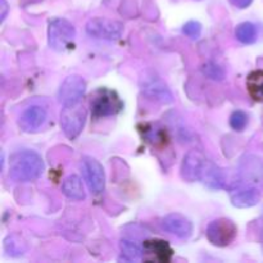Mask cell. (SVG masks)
Wrapping results in <instances>:
<instances>
[{"mask_svg":"<svg viewBox=\"0 0 263 263\" xmlns=\"http://www.w3.org/2000/svg\"><path fill=\"white\" fill-rule=\"evenodd\" d=\"M44 172V161L33 151L15 152L10 157L9 176L17 182H31L37 180Z\"/></svg>","mask_w":263,"mask_h":263,"instance_id":"6da1fadb","label":"cell"},{"mask_svg":"<svg viewBox=\"0 0 263 263\" xmlns=\"http://www.w3.org/2000/svg\"><path fill=\"white\" fill-rule=\"evenodd\" d=\"M91 112L95 118L115 116L123 109V103L118 94L109 89H98L92 97Z\"/></svg>","mask_w":263,"mask_h":263,"instance_id":"7a4b0ae2","label":"cell"},{"mask_svg":"<svg viewBox=\"0 0 263 263\" xmlns=\"http://www.w3.org/2000/svg\"><path fill=\"white\" fill-rule=\"evenodd\" d=\"M76 37V28L69 21L64 18H55L50 21L48 28V40L51 49L63 51L72 44Z\"/></svg>","mask_w":263,"mask_h":263,"instance_id":"3957f363","label":"cell"},{"mask_svg":"<svg viewBox=\"0 0 263 263\" xmlns=\"http://www.w3.org/2000/svg\"><path fill=\"white\" fill-rule=\"evenodd\" d=\"M238 233L235 222L230 218L221 217L217 220H213L208 223L205 235L210 243L216 247H228L234 241Z\"/></svg>","mask_w":263,"mask_h":263,"instance_id":"277c9868","label":"cell"},{"mask_svg":"<svg viewBox=\"0 0 263 263\" xmlns=\"http://www.w3.org/2000/svg\"><path fill=\"white\" fill-rule=\"evenodd\" d=\"M86 32L89 36L99 40L116 41L122 36L123 25L109 18L97 17L86 23Z\"/></svg>","mask_w":263,"mask_h":263,"instance_id":"5b68a950","label":"cell"},{"mask_svg":"<svg viewBox=\"0 0 263 263\" xmlns=\"http://www.w3.org/2000/svg\"><path fill=\"white\" fill-rule=\"evenodd\" d=\"M85 122H86V110L82 105H69V107H64L62 110V130L69 140H73L81 134Z\"/></svg>","mask_w":263,"mask_h":263,"instance_id":"8992f818","label":"cell"},{"mask_svg":"<svg viewBox=\"0 0 263 263\" xmlns=\"http://www.w3.org/2000/svg\"><path fill=\"white\" fill-rule=\"evenodd\" d=\"M86 91V82L79 74H72L68 76L63 81L59 89L58 98L59 102L63 104V107L79 104L80 100L85 95Z\"/></svg>","mask_w":263,"mask_h":263,"instance_id":"52a82bcc","label":"cell"},{"mask_svg":"<svg viewBox=\"0 0 263 263\" xmlns=\"http://www.w3.org/2000/svg\"><path fill=\"white\" fill-rule=\"evenodd\" d=\"M82 174H84V179L90 192L94 194H100L104 192L105 174L99 161L92 157H84L82 158Z\"/></svg>","mask_w":263,"mask_h":263,"instance_id":"ba28073f","label":"cell"},{"mask_svg":"<svg viewBox=\"0 0 263 263\" xmlns=\"http://www.w3.org/2000/svg\"><path fill=\"white\" fill-rule=\"evenodd\" d=\"M174 257V249L166 240L151 239L143 244V261L153 263H168Z\"/></svg>","mask_w":263,"mask_h":263,"instance_id":"9c48e42d","label":"cell"},{"mask_svg":"<svg viewBox=\"0 0 263 263\" xmlns=\"http://www.w3.org/2000/svg\"><path fill=\"white\" fill-rule=\"evenodd\" d=\"M207 159L204 154L200 153L199 151L187 152L186 156L182 159L181 168H180L182 179L189 182L199 181Z\"/></svg>","mask_w":263,"mask_h":263,"instance_id":"30bf717a","label":"cell"},{"mask_svg":"<svg viewBox=\"0 0 263 263\" xmlns=\"http://www.w3.org/2000/svg\"><path fill=\"white\" fill-rule=\"evenodd\" d=\"M162 229L180 239H187L193 233V223L180 213H170L162 220Z\"/></svg>","mask_w":263,"mask_h":263,"instance_id":"8fae6325","label":"cell"},{"mask_svg":"<svg viewBox=\"0 0 263 263\" xmlns=\"http://www.w3.org/2000/svg\"><path fill=\"white\" fill-rule=\"evenodd\" d=\"M46 115L48 113H46V109L43 105L33 104L28 107L27 109L23 110L20 121H18V125L26 133H32V131H36L44 125L46 120Z\"/></svg>","mask_w":263,"mask_h":263,"instance_id":"7c38bea8","label":"cell"},{"mask_svg":"<svg viewBox=\"0 0 263 263\" xmlns=\"http://www.w3.org/2000/svg\"><path fill=\"white\" fill-rule=\"evenodd\" d=\"M230 199L234 207L249 208L258 204L259 200H261V194L256 187L240 185V186H236L231 190Z\"/></svg>","mask_w":263,"mask_h":263,"instance_id":"4fadbf2b","label":"cell"},{"mask_svg":"<svg viewBox=\"0 0 263 263\" xmlns=\"http://www.w3.org/2000/svg\"><path fill=\"white\" fill-rule=\"evenodd\" d=\"M199 181L202 182V184H204L205 186L210 187V189L218 190L222 189V187L225 186L226 179L222 170H221L217 164L213 163L212 161L207 159Z\"/></svg>","mask_w":263,"mask_h":263,"instance_id":"5bb4252c","label":"cell"},{"mask_svg":"<svg viewBox=\"0 0 263 263\" xmlns=\"http://www.w3.org/2000/svg\"><path fill=\"white\" fill-rule=\"evenodd\" d=\"M144 91L149 95L151 98H154L157 100H161L163 103H172L174 98H172L171 91L163 85V82L158 79L149 80L146 84H144Z\"/></svg>","mask_w":263,"mask_h":263,"instance_id":"9a60e30c","label":"cell"},{"mask_svg":"<svg viewBox=\"0 0 263 263\" xmlns=\"http://www.w3.org/2000/svg\"><path fill=\"white\" fill-rule=\"evenodd\" d=\"M62 192L72 200H84L86 197L81 179L77 175H71L64 180L62 184Z\"/></svg>","mask_w":263,"mask_h":263,"instance_id":"2e32d148","label":"cell"},{"mask_svg":"<svg viewBox=\"0 0 263 263\" xmlns=\"http://www.w3.org/2000/svg\"><path fill=\"white\" fill-rule=\"evenodd\" d=\"M247 89L256 102H263V69H257L249 73Z\"/></svg>","mask_w":263,"mask_h":263,"instance_id":"e0dca14e","label":"cell"},{"mask_svg":"<svg viewBox=\"0 0 263 263\" xmlns=\"http://www.w3.org/2000/svg\"><path fill=\"white\" fill-rule=\"evenodd\" d=\"M236 39L243 44H253L257 40V27L251 22H243L236 27Z\"/></svg>","mask_w":263,"mask_h":263,"instance_id":"ac0fdd59","label":"cell"},{"mask_svg":"<svg viewBox=\"0 0 263 263\" xmlns=\"http://www.w3.org/2000/svg\"><path fill=\"white\" fill-rule=\"evenodd\" d=\"M120 247L122 254L128 261H138L139 258L143 257V248L138 243H135V241L123 239V240H121Z\"/></svg>","mask_w":263,"mask_h":263,"instance_id":"d6986e66","label":"cell"},{"mask_svg":"<svg viewBox=\"0 0 263 263\" xmlns=\"http://www.w3.org/2000/svg\"><path fill=\"white\" fill-rule=\"evenodd\" d=\"M248 125V116L243 110H235L230 116V126L235 131H243Z\"/></svg>","mask_w":263,"mask_h":263,"instance_id":"ffe728a7","label":"cell"},{"mask_svg":"<svg viewBox=\"0 0 263 263\" xmlns=\"http://www.w3.org/2000/svg\"><path fill=\"white\" fill-rule=\"evenodd\" d=\"M202 71L208 79L213 80V81H222L225 79V71L216 63H205Z\"/></svg>","mask_w":263,"mask_h":263,"instance_id":"44dd1931","label":"cell"},{"mask_svg":"<svg viewBox=\"0 0 263 263\" xmlns=\"http://www.w3.org/2000/svg\"><path fill=\"white\" fill-rule=\"evenodd\" d=\"M182 32L187 37L193 39V40H197V39H199L200 33H202V25L199 22H197V21H189L182 27Z\"/></svg>","mask_w":263,"mask_h":263,"instance_id":"7402d4cb","label":"cell"},{"mask_svg":"<svg viewBox=\"0 0 263 263\" xmlns=\"http://www.w3.org/2000/svg\"><path fill=\"white\" fill-rule=\"evenodd\" d=\"M234 7L239 8V9H244V8H248L252 4L253 0H229Z\"/></svg>","mask_w":263,"mask_h":263,"instance_id":"603a6c76","label":"cell"},{"mask_svg":"<svg viewBox=\"0 0 263 263\" xmlns=\"http://www.w3.org/2000/svg\"><path fill=\"white\" fill-rule=\"evenodd\" d=\"M0 3H2V22L5 20V17H7V13H8V3L5 2V0H0Z\"/></svg>","mask_w":263,"mask_h":263,"instance_id":"cb8c5ba5","label":"cell"}]
</instances>
